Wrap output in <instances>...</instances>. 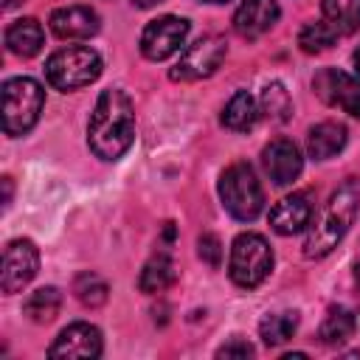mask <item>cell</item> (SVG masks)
<instances>
[{"label": "cell", "instance_id": "obj_1", "mask_svg": "<svg viewBox=\"0 0 360 360\" xmlns=\"http://www.w3.org/2000/svg\"><path fill=\"white\" fill-rule=\"evenodd\" d=\"M135 141V107L132 98L110 87L98 96L90 124H87V146L101 160H118Z\"/></svg>", "mask_w": 360, "mask_h": 360}, {"label": "cell", "instance_id": "obj_2", "mask_svg": "<svg viewBox=\"0 0 360 360\" xmlns=\"http://www.w3.org/2000/svg\"><path fill=\"white\" fill-rule=\"evenodd\" d=\"M357 208H360V180L349 177L329 194L321 214L309 222L307 239H304V256L321 259V256L332 253L338 248V242L349 233V228L357 217Z\"/></svg>", "mask_w": 360, "mask_h": 360}, {"label": "cell", "instance_id": "obj_3", "mask_svg": "<svg viewBox=\"0 0 360 360\" xmlns=\"http://www.w3.org/2000/svg\"><path fill=\"white\" fill-rule=\"evenodd\" d=\"M45 107V90L31 76H14L3 82V132L20 138L34 129Z\"/></svg>", "mask_w": 360, "mask_h": 360}, {"label": "cell", "instance_id": "obj_4", "mask_svg": "<svg viewBox=\"0 0 360 360\" xmlns=\"http://www.w3.org/2000/svg\"><path fill=\"white\" fill-rule=\"evenodd\" d=\"M219 200L225 211L239 222H253L264 208L262 183L248 160L231 163L219 177Z\"/></svg>", "mask_w": 360, "mask_h": 360}, {"label": "cell", "instance_id": "obj_5", "mask_svg": "<svg viewBox=\"0 0 360 360\" xmlns=\"http://www.w3.org/2000/svg\"><path fill=\"white\" fill-rule=\"evenodd\" d=\"M101 76V56L87 45H68L48 56L45 79L51 87L70 93L79 87L93 84Z\"/></svg>", "mask_w": 360, "mask_h": 360}, {"label": "cell", "instance_id": "obj_6", "mask_svg": "<svg viewBox=\"0 0 360 360\" xmlns=\"http://www.w3.org/2000/svg\"><path fill=\"white\" fill-rule=\"evenodd\" d=\"M273 270V250L262 233H239L231 245V259H228V276L236 287L253 290L259 287Z\"/></svg>", "mask_w": 360, "mask_h": 360}, {"label": "cell", "instance_id": "obj_7", "mask_svg": "<svg viewBox=\"0 0 360 360\" xmlns=\"http://www.w3.org/2000/svg\"><path fill=\"white\" fill-rule=\"evenodd\" d=\"M225 53H228L225 39L217 37V34H205V37L194 39L191 45H186V51L180 53V59L169 70V76L174 82H200V79H208V76H214L219 70Z\"/></svg>", "mask_w": 360, "mask_h": 360}, {"label": "cell", "instance_id": "obj_8", "mask_svg": "<svg viewBox=\"0 0 360 360\" xmlns=\"http://www.w3.org/2000/svg\"><path fill=\"white\" fill-rule=\"evenodd\" d=\"M186 37H188V20L163 14L152 22H146V28L141 34V53L152 62H163L186 45Z\"/></svg>", "mask_w": 360, "mask_h": 360}, {"label": "cell", "instance_id": "obj_9", "mask_svg": "<svg viewBox=\"0 0 360 360\" xmlns=\"http://www.w3.org/2000/svg\"><path fill=\"white\" fill-rule=\"evenodd\" d=\"M39 270V250L31 239H11L3 248V270H0V290L3 295L20 292Z\"/></svg>", "mask_w": 360, "mask_h": 360}, {"label": "cell", "instance_id": "obj_10", "mask_svg": "<svg viewBox=\"0 0 360 360\" xmlns=\"http://www.w3.org/2000/svg\"><path fill=\"white\" fill-rule=\"evenodd\" d=\"M101 352H104V340H101L98 326H93L87 321H76L56 335V340L48 349V357H53V360H93V357H101Z\"/></svg>", "mask_w": 360, "mask_h": 360}, {"label": "cell", "instance_id": "obj_11", "mask_svg": "<svg viewBox=\"0 0 360 360\" xmlns=\"http://www.w3.org/2000/svg\"><path fill=\"white\" fill-rule=\"evenodd\" d=\"M312 87L323 104L340 107L352 118H360V79H354L338 68H323L315 73Z\"/></svg>", "mask_w": 360, "mask_h": 360}, {"label": "cell", "instance_id": "obj_12", "mask_svg": "<svg viewBox=\"0 0 360 360\" xmlns=\"http://www.w3.org/2000/svg\"><path fill=\"white\" fill-rule=\"evenodd\" d=\"M312 214H315V194L309 188H301V191L281 197L270 208V228L278 236H292V233H301L304 228H309Z\"/></svg>", "mask_w": 360, "mask_h": 360}, {"label": "cell", "instance_id": "obj_13", "mask_svg": "<svg viewBox=\"0 0 360 360\" xmlns=\"http://www.w3.org/2000/svg\"><path fill=\"white\" fill-rule=\"evenodd\" d=\"M262 166L276 186H290L304 169L301 149L290 138H276L262 149Z\"/></svg>", "mask_w": 360, "mask_h": 360}, {"label": "cell", "instance_id": "obj_14", "mask_svg": "<svg viewBox=\"0 0 360 360\" xmlns=\"http://www.w3.org/2000/svg\"><path fill=\"white\" fill-rule=\"evenodd\" d=\"M281 17V8L276 0H242L233 14V28L245 39H259L267 34Z\"/></svg>", "mask_w": 360, "mask_h": 360}, {"label": "cell", "instance_id": "obj_15", "mask_svg": "<svg viewBox=\"0 0 360 360\" xmlns=\"http://www.w3.org/2000/svg\"><path fill=\"white\" fill-rule=\"evenodd\" d=\"M48 22L59 39H90L101 28V20L90 6H62L51 14Z\"/></svg>", "mask_w": 360, "mask_h": 360}, {"label": "cell", "instance_id": "obj_16", "mask_svg": "<svg viewBox=\"0 0 360 360\" xmlns=\"http://www.w3.org/2000/svg\"><path fill=\"white\" fill-rule=\"evenodd\" d=\"M346 141H349V132L340 121H321L307 135V152L315 160H329L338 152H343Z\"/></svg>", "mask_w": 360, "mask_h": 360}, {"label": "cell", "instance_id": "obj_17", "mask_svg": "<svg viewBox=\"0 0 360 360\" xmlns=\"http://www.w3.org/2000/svg\"><path fill=\"white\" fill-rule=\"evenodd\" d=\"M42 39H45L42 25L34 17H20L6 28V48L14 56H22V59L37 56L39 48H42Z\"/></svg>", "mask_w": 360, "mask_h": 360}, {"label": "cell", "instance_id": "obj_18", "mask_svg": "<svg viewBox=\"0 0 360 360\" xmlns=\"http://www.w3.org/2000/svg\"><path fill=\"white\" fill-rule=\"evenodd\" d=\"M256 121H259V104H256V98L248 90H236L228 98L225 110H222V127L231 129V132H248V129L256 127Z\"/></svg>", "mask_w": 360, "mask_h": 360}, {"label": "cell", "instance_id": "obj_19", "mask_svg": "<svg viewBox=\"0 0 360 360\" xmlns=\"http://www.w3.org/2000/svg\"><path fill=\"white\" fill-rule=\"evenodd\" d=\"M174 278H177V270H174L172 256H169L166 250H158V253L143 264V270H141V276H138V287H141V292L155 295V292H163Z\"/></svg>", "mask_w": 360, "mask_h": 360}, {"label": "cell", "instance_id": "obj_20", "mask_svg": "<svg viewBox=\"0 0 360 360\" xmlns=\"http://www.w3.org/2000/svg\"><path fill=\"white\" fill-rule=\"evenodd\" d=\"M354 329H357L354 315H352L346 307H332V309L326 312V318L321 321L318 338H321V343H326V346H340V343H346V340L354 335Z\"/></svg>", "mask_w": 360, "mask_h": 360}, {"label": "cell", "instance_id": "obj_21", "mask_svg": "<svg viewBox=\"0 0 360 360\" xmlns=\"http://www.w3.org/2000/svg\"><path fill=\"white\" fill-rule=\"evenodd\" d=\"M323 20L340 34H354L360 28V0H321Z\"/></svg>", "mask_w": 360, "mask_h": 360}, {"label": "cell", "instance_id": "obj_22", "mask_svg": "<svg viewBox=\"0 0 360 360\" xmlns=\"http://www.w3.org/2000/svg\"><path fill=\"white\" fill-rule=\"evenodd\" d=\"M59 309H62V292L56 287H39L22 304V312L34 323H51L59 315Z\"/></svg>", "mask_w": 360, "mask_h": 360}, {"label": "cell", "instance_id": "obj_23", "mask_svg": "<svg viewBox=\"0 0 360 360\" xmlns=\"http://www.w3.org/2000/svg\"><path fill=\"white\" fill-rule=\"evenodd\" d=\"M298 329V315L295 312H273V315H264L262 323H259V335L267 346H281L287 343Z\"/></svg>", "mask_w": 360, "mask_h": 360}, {"label": "cell", "instance_id": "obj_24", "mask_svg": "<svg viewBox=\"0 0 360 360\" xmlns=\"http://www.w3.org/2000/svg\"><path fill=\"white\" fill-rule=\"evenodd\" d=\"M259 101H262V104H259V112H264L270 121H278V124H281V121H287L290 112H292L290 93L284 90L281 82H270V84H264Z\"/></svg>", "mask_w": 360, "mask_h": 360}, {"label": "cell", "instance_id": "obj_25", "mask_svg": "<svg viewBox=\"0 0 360 360\" xmlns=\"http://www.w3.org/2000/svg\"><path fill=\"white\" fill-rule=\"evenodd\" d=\"M338 39V31L326 22V20H318V22H307L301 31H298V45L304 53H321L326 48H332Z\"/></svg>", "mask_w": 360, "mask_h": 360}, {"label": "cell", "instance_id": "obj_26", "mask_svg": "<svg viewBox=\"0 0 360 360\" xmlns=\"http://www.w3.org/2000/svg\"><path fill=\"white\" fill-rule=\"evenodd\" d=\"M73 292H76V298L84 304V307H101L104 301H107V295H110V287H107V281L98 276V273H79L76 278H73Z\"/></svg>", "mask_w": 360, "mask_h": 360}, {"label": "cell", "instance_id": "obj_27", "mask_svg": "<svg viewBox=\"0 0 360 360\" xmlns=\"http://www.w3.org/2000/svg\"><path fill=\"white\" fill-rule=\"evenodd\" d=\"M197 256H200L208 267L217 270V267L222 264V242H219V236L211 233V231L200 233V239H197Z\"/></svg>", "mask_w": 360, "mask_h": 360}, {"label": "cell", "instance_id": "obj_28", "mask_svg": "<svg viewBox=\"0 0 360 360\" xmlns=\"http://www.w3.org/2000/svg\"><path fill=\"white\" fill-rule=\"evenodd\" d=\"M217 357H253V346L242 338H231L217 349Z\"/></svg>", "mask_w": 360, "mask_h": 360}, {"label": "cell", "instance_id": "obj_29", "mask_svg": "<svg viewBox=\"0 0 360 360\" xmlns=\"http://www.w3.org/2000/svg\"><path fill=\"white\" fill-rule=\"evenodd\" d=\"M3 188H6V197H3V205L8 208V205H11V177H3Z\"/></svg>", "mask_w": 360, "mask_h": 360}, {"label": "cell", "instance_id": "obj_30", "mask_svg": "<svg viewBox=\"0 0 360 360\" xmlns=\"http://www.w3.org/2000/svg\"><path fill=\"white\" fill-rule=\"evenodd\" d=\"M158 3H163V0H132V6H138V8H152Z\"/></svg>", "mask_w": 360, "mask_h": 360}, {"label": "cell", "instance_id": "obj_31", "mask_svg": "<svg viewBox=\"0 0 360 360\" xmlns=\"http://www.w3.org/2000/svg\"><path fill=\"white\" fill-rule=\"evenodd\" d=\"M354 73H357V79H360V48L354 51Z\"/></svg>", "mask_w": 360, "mask_h": 360}, {"label": "cell", "instance_id": "obj_32", "mask_svg": "<svg viewBox=\"0 0 360 360\" xmlns=\"http://www.w3.org/2000/svg\"><path fill=\"white\" fill-rule=\"evenodd\" d=\"M20 3H22V0H6V3H3V8H6V11H11V8H14V6H20Z\"/></svg>", "mask_w": 360, "mask_h": 360}, {"label": "cell", "instance_id": "obj_33", "mask_svg": "<svg viewBox=\"0 0 360 360\" xmlns=\"http://www.w3.org/2000/svg\"><path fill=\"white\" fill-rule=\"evenodd\" d=\"M202 3H228V0H202Z\"/></svg>", "mask_w": 360, "mask_h": 360}, {"label": "cell", "instance_id": "obj_34", "mask_svg": "<svg viewBox=\"0 0 360 360\" xmlns=\"http://www.w3.org/2000/svg\"><path fill=\"white\" fill-rule=\"evenodd\" d=\"M357 278H360V267H357Z\"/></svg>", "mask_w": 360, "mask_h": 360}]
</instances>
